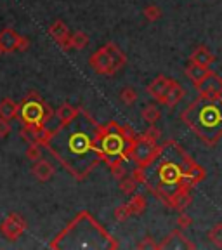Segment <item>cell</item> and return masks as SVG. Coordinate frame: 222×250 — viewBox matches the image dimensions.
Segmentation results:
<instances>
[{"label": "cell", "mask_w": 222, "mask_h": 250, "mask_svg": "<svg viewBox=\"0 0 222 250\" xmlns=\"http://www.w3.org/2000/svg\"><path fill=\"white\" fill-rule=\"evenodd\" d=\"M184 120L207 143H214L222 134V99L202 96L184 111Z\"/></svg>", "instance_id": "6da1fadb"}, {"label": "cell", "mask_w": 222, "mask_h": 250, "mask_svg": "<svg viewBox=\"0 0 222 250\" xmlns=\"http://www.w3.org/2000/svg\"><path fill=\"white\" fill-rule=\"evenodd\" d=\"M127 58L115 43H106L98 52H94L89 59V64L99 75H113L125 66Z\"/></svg>", "instance_id": "7a4b0ae2"}, {"label": "cell", "mask_w": 222, "mask_h": 250, "mask_svg": "<svg viewBox=\"0 0 222 250\" xmlns=\"http://www.w3.org/2000/svg\"><path fill=\"white\" fill-rule=\"evenodd\" d=\"M20 115L28 127L43 125L47 118L51 117V113H45V106L39 101H26L23 104V108H21Z\"/></svg>", "instance_id": "3957f363"}, {"label": "cell", "mask_w": 222, "mask_h": 250, "mask_svg": "<svg viewBox=\"0 0 222 250\" xmlns=\"http://www.w3.org/2000/svg\"><path fill=\"white\" fill-rule=\"evenodd\" d=\"M155 153H156V141L148 137L146 134L141 139H137L134 143L132 149H130V155H132V158L139 165H148L155 158Z\"/></svg>", "instance_id": "277c9868"}, {"label": "cell", "mask_w": 222, "mask_h": 250, "mask_svg": "<svg viewBox=\"0 0 222 250\" xmlns=\"http://www.w3.org/2000/svg\"><path fill=\"white\" fill-rule=\"evenodd\" d=\"M101 149L104 155H121V151H123V145H125V139L123 136H121L118 130L115 129H108L104 134H102L101 139Z\"/></svg>", "instance_id": "5b68a950"}, {"label": "cell", "mask_w": 222, "mask_h": 250, "mask_svg": "<svg viewBox=\"0 0 222 250\" xmlns=\"http://www.w3.org/2000/svg\"><path fill=\"white\" fill-rule=\"evenodd\" d=\"M24 229H26V223H24L23 217L18 215V214L7 215V217L4 219V223L0 224V231H2V234H4L7 240H11V242H14V240L20 238L21 234L24 233Z\"/></svg>", "instance_id": "8992f818"}, {"label": "cell", "mask_w": 222, "mask_h": 250, "mask_svg": "<svg viewBox=\"0 0 222 250\" xmlns=\"http://www.w3.org/2000/svg\"><path fill=\"white\" fill-rule=\"evenodd\" d=\"M198 90L203 98H221L222 94V78L219 75L208 71V75L198 83Z\"/></svg>", "instance_id": "52a82bcc"}, {"label": "cell", "mask_w": 222, "mask_h": 250, "mask_svg": "<svg viewBox=\"0 0 222 250\" xmlns=\"http://www.w3.org/2000/svg\"><path fill=\"white\" fill-rule=\"evenodd\" d=\"M172 83H174V80H170V78L163 77V75L156 77L155 80H153V82L148 85L149 96H153V98H155L158 103H163L165 96H167V92L170 90Z\"/></svg>", "instance_id": "ba28073f"}, {"label": "cell", "mask_w": 222, "mask_h": 250, "mask_svg": "<svg viewBox=\"0 0 222 250\" xmlns=\"http://www.w3.org/2000/svg\"><path fill=\"white\" fill-rule=\"evenodd\" d=\"M92 141L82 132H75L73 136H68V149L75 155H87L90 149Z\"/></svg>", "instance_id": "9c48e42d"}, {"label": "cell", "mask_w": 222, "mask_h": 250, "mask_svg": "<svg viewBox=\"0 0 222 250\" xmlns=\"http://www.w3.org/2000/svg\"><path fill=\"white\" fill-rule=\"evenodd\" d=\"M20 40H21V35H18L12 28H4V30L0 31V49H2V52H5V54L18 51Z\"/></svg>", "instance_id": "30bf717a"}, {"label": "cell", "mask_w": 222, "mask_h": 250, "mask_svg": "<svg viewBox=\"0 0 222 250\" xmlns=\"http://www.w3.org/2000/svg\"><path fill=\"white\" fill-rule=\"evenodd\" d=\"M49 35H51L56 42L61 43L62 49H70L71 47L70 30H68V26L62 23V21H56V23L51 24V28H49Z\"/></svg>", "instance_id": "8fae6325"}, {"label": "cell", "mask_w": 222, "mask_h": 250, "mask_svg": "<svg viewBox=\"0 0 222 250\" xmlns=\"http://www.w3.org/2000/svg\"><path fill=\"white\" fill-rule=\"evenodd\" d=\"M160 181L163 184H177L181 181V168L176 164H163L160 167Z\"/></svg>", "instance_id": "7c38bea8"}, {"label": "cell", "mask_w": 222, "mask_h": 250, "mask_svg": "<svg viewBox=\"0 0 222 250\" xmlns=\"http://www.w3.org/2000/svg\"><path fill=\"white\" fill-rule=\"evenodd\" d=\"M31 172H33V176H35L40 183H47V181L54 176V167H52L47 160H42V158H40V160L35 162Z\"/></svg>", "instance_id": "4fadbf2b"}, {"label": "cell", "mask_w": 222, "mask_h": 250, "mask_svg": "<svg viewBox=\"0 0 222 250\" xmlns=\"http://www.w3.org/2000/svg\"><path fill=\"white\" fill-rule=\"evenodd\" d=\"M214 54H212L210 51H208L207 47L205 45H200V47H196L195 51H193V54H191V61L193 62H196V64H200V66H203V68H208L214 62Z\"/></svg>", "instance_id": "5bb4252c"}, {"label": "cell", "mask_w": 222, "mask_h": 250, "mask_svg": "<svg viewBox=\"0 0 222 250\" xmlns=\"http://www.w3.org/2000/svg\"><path fill=\"white\" fill-rule=\"evenodd\" d=\"M184 94H186L184 92V89L176 82V80H174L170 90H168L167 96H165V99H163V104H167L168 108H174V106L179 104V103L184 99Z\"/></svg>", "instance_id": "9a60e30c"}, {"label": "cell", "mask_w": 222, "mask_h": 250, "mask_svg": "<svg viewBox=\"0 0 222 250\" xmlns=\"http://www.w3.org/2000/svg\"><path fill=\"white\" fill-rule=\"evenodd\" d=\"M18 115H20V106L16 104L12 99L5 98L0 101V117L5 118V120H14Z\"/></svg>", "instance_id": "2e32d148"}, {"label": "cell", "mask_w": 222, "mask_h": 250, "mask_svg": "<svg viewBox=\"0 0 222 250\" xmlns=\"http://www.w3.org/2000/svg\"><path fill=\"white\" fill-rule=\"evenodd\" d=\"M186 75L189 77L191 82H195V85H198L203 78L208 75V68H203V66H200V64H196V62L191 61L186 66Z\"/></svg>", "instance_id": "e0dca14e"}, {"label": "cell", "mask_w": 222, "mask_h": 250, "mask_svg": "<svg viewBox=\"0 0 222 250\" xmlns=\"http://www.w3.org/2000/svg\"><path fill=\"white\" fill-rule=\"evenodd\" d=\"M77 115H78V111H77V108H73L71 104H62L61 108L56 111V117H58V120L61 122V125H68L70 122H73L75 118H77Z\"/></svg>", "instance_id": "ac0fdd59"}, {"label": "cell", "mask_w": 222, "mask_h": 250, "mask_svg": "<svg viewBox=\"0 0 222 250\" xmlns=\"http://www.w3.org/2000/svg\"><path fill=\"white\" fill-rule=\"evenodd\" d=\"M189 203H191V196H189V193H187L186 189H179V191H176L174 196H172V205H174L177 210H184Z\"/></svg>", "instance_id": "d6986e66"}, {"label": "cell", "mask_w": 222, "mask_h": 250, "mask_svg": "<svg viewBox=\"0 0 222 250\" xmlns=\"http://www.w3.org/2000/svg\"><path fill=\"white\" fill-rule=\"evenodd\" d=\"M160 117H161V111L156 108L155 104H148L142 108V118H144V122H148L149 125H155L156 122L160 120Z\"/></svg>", "instance_id": "ffe728a7"}, {"label": "cell", "mask_w": 222, "mask_h": 250, "mask_svg": "<svg viewBox=\"0 0 222 250\" xmlns=\"http://www.w3.org/2000/svg\"><path fill=\"white\" fill-rule=\"evenodd\" d=\"M70 42L73 49H78V51H82L89 45V35H87L85 31H75L73 35L70 37Z\"/></svg>", "instance_id": "44dd1931"}, {"label": "cell", "mask_w": 222, "mask_h": 250, "mask_svg": "<svg viewBox=\"0 0 222 250\" xmlns=\"http://www.w3.org/2000/svg\"><path fill=\"white\" fill-rule=\"evenodd\" d=\"M208 240H210V243H214L215 247H221L222 249V223H217L215 226L210 228V231H208Z\"/></svg>", "instance_id": "7402d4cb"}, {"label": "cell", "mask_w": 222, "mask_h": 250, "mask_svg": "<svg viewBox=\"0 0 222 250\" xmlns=\"http://www.w3.org/2000/svg\"><path fill=\"white\" fill-rule=\"evenodd\" d=\"M127 205H129V208H130L132 214H141V212L146 208V200L141 195H137V196H132V200H130Z\"/></svg>", "instance_id": "603a6c76"}, {"label": "cell", "mask_w": 222, "mask_h": 250, "mask_svg": "<svg viewBox=\"0 0 222 250\" xmlns=\"http://www.w3.org/2000/svg\"><path fill=\"white\" fill-rule=\"evenodd\" d=\"M120 99H121V103H123V104L132 106L134 103H136V99H137V92L132 89V87H125V89L120 92Z\"/></svg>", "instance_id": "cb8c5ba5"}, {"label": "cell", "mask_w": 222, "mask_h": 250, "mask_svg": "<svg viewBox=\"0 0 222 250\" xmlns=\"http://www.w3.org/2000/svg\"><path fill=\"white\" fill-rule=\"evenodd\" d=\"M142 14L148 21H158L161 18V9L158 5H148V7H144Z\"/></svg>", "instance_id": "d4e9b609"}, {"label": "cell", "mask_w": 222, "mask_h": 250, "mask_svg": "<svg viewBox=\"0 0 222 250\" xmlns=\"http://www.w3.org/2000/svg\"><path fill=\"white\" fill-rule=\"evenodd\" d=\"M26 158L31 162H37L42 158V148H40V145H37V143H31L30 146L26 148Z\"/></svg>", "instance_id": "484cf974"}, {"label": "cell", "mask_w": 222, "mask_h": 250, "mask_svg": "<svg viewBox=\"0 0 222 250\" xmlns=\"http://www.w3.org/2000/svg\"><path fill=\"white\" fill-rule=\"evenodd\" d=\"M136 179H123L120 183V189L121 191L125 193V195H130V193L134 191V189H136Z\"/></svg>", "instance_id": "4316f807"}, {"label": "cell", "mask_w": 222, "mask_h": 250, "mask_svg": "<svg viewBox=\"0 0 222 250\" xmlns=\"http://www.w3.org/2000/svg\"><path fill=\"white\" fill-rule=\"evenodd\" d=\"M130 214H132V212H130L129 205H121V207H118L117 210H115V217H117L118 221H125Z\"/></svg>", "instance_id": "83f0119b"}, {"label": "cell", "mask_w": 222, "mask_h": 250, "mask_svg": "<svg viewBox=\"0 0 222 250\" xmlns=\"http://www.w3.org/2000/svg\"><path fill=\"white\" fill-rule=\"evenodd\" d=\"M191 223H193V219L189 217L187 214H184V212L179 215V217H177V224H179L181 229H186V228H189V226H191Z\"/></svg>", "instance_id": "f1b7e54d"}, {"label": "cell", "mask_w": 222, "mask_h": 250, "mask_svg": "<svg viewBox=\"0 0 222 250\" xmlns=\"http://www.w3.org/2000/svg\"><path fill=\"white\" fill-rule=\"evenodd\" d=\"M9 132H11V125H9V120L0 117V137H7Z\"/></svg>", "instance_id": "f546056e"}, {"label": "cell", "mask_w": 222, "mask_h": 250, "mask_svg": "<svg viewBox=\"0 0 222 250\" xmlns=\"http://www.w3.org/2000/svg\"><path fill=\"white\" fill-rule=\"evenodd\" d=\"M137 249H160V245H156V243L153 242V238L146 236V238L137 245Z\"/></svg>", "instance_id": "4dcf8cb0"}, {"label": "cell", "mask_w": 222, "mask_h": 250, "mask_svg": "<svg viewBox=\"0 0 222 250\" xmlns=\"http://www.w3.org/2000/svg\"><path fill=\"white\" fill-rule=\"evenodd\" d=\"M28 47H30V40L24 39V37H21V40H20V47H18V51H26Z\"/></svg>", "instance_id": "1f68e13d"}, {"label": "cell", "mask_w": 222, "mask_h": 250, "mask_svg": "<svg viewBox=\"0 0 222 250\" xmlns=\"http://www.w3.org/2000/svg\"><path fill=\"white\" fill-rule=\"evenodd\" d=\"M0 54H2V49H0Z\"/></svg>", "instance_id": "d6a6232c"}]
</instances>
